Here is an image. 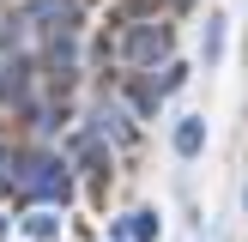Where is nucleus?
<instances>
[{"instance_id": "1", "label": "nucleus", "mask_w": 248, "mask_h": 242, "mask_svg": "<svg viewBox=\"0 0 248 242\" xmlns=\"http://www.w3.org/2000/svg\"><path fill=\"white\" fill-rule=\"evenodd\" d=\"M12 188H18L24 200H36V206H67V200H73L67 164H61V157H48V151L24 157V169H12Z\"/></svg>"}, {"instance_id": "2", "label": "nucleus", "mask_w": 248, "mask_h": 242, "mask_svg": "<svg viewBox=\"0 0 248 242\" xmlns=\"http://www.w3.org/2000/svg\"><path fill=\"white\" fill-rule=\"evenodd\" d=\"M164 55H170V30L164 24H133L127 43H121V60L127 67H157Z\"/></svg>"}, {"instance_id": "3", "label": "nucleus", "mask_w": 248, "mask_h": 242, "mask_svg": "<svg viewBox=\"0 0 248 242\" xmlns=\"http://www.w3.org/2000/svg\"><path fill=\"white\" fill-rule=\"evenodd\" d=\"M24 18H31L43 36H73L79 30V0H31Z\"/></svg>"}, {"instance_id": "4", "label": "nucleus", "mask_w": 248, "mask_h": 242, "mask_svg": "<svg viewBox=\"0 0 248 242\" xmlns=\"http://www.w3.org/2000/svg\"><path fill=\"white\" fill-rule=\"evenodd\" d=\"M91 139H103V145H133V121H127V109L103 103V109L91 115Z\"/></svg>"}, {"instance_id": "5", "label": "nucleus", "mask_w": 248, "mask_h": 242, "mask_svg": "<svg viewBox=\"0 0 248 242\" xmlns=\"http://www.w3.org/2000/svg\"><path fill=\"white\" fill-rule=\"evenodd\" d=\"M31 91V55H6L0 60V103H24Z\"/></svg>"}, {"instance_id": "6", "label": "nucleus", "mask_w": 248, "mask_h": 242, "mask_svg": "<svg viewBox=\"0 0 248 242\" xmlns=\"http://www.w3.org/2000/svg\"><path fill=\"white\" fill-rule=\"evenodd\" d=\"M206 151V115H182L176 121V157H200Z\"/></svg>"}, {"instance_id": "7", "label": "nucleus", "mask_w": 248, "mask_h": 242, "mask_svg": "<svg viewBox=\"0 0 248 242\" xmlns=\"http://www.w3.org/2000/svg\"><path fill=\"white\" fill-rule=\"evenodd\" d=\"M24 236H31V242H55L61 236V212H55V206H36V212L24 218Z\"/></svg>"}, {"instance_id": "8", "label": "nucleus", "mask_w": 248, "mask_h": 242, "mask_svg": "<svg viewBox=\"0 0 248 242\" xmlns=\"http://www.w3.org/2000/svg\"><path fill=\"white\" fill-rule=\"evenodd\" d=\"M121 242H157V212H127L121 218Z\"/></svg>"}, {"instance_id": "9", "label": "nucleus", "mask_w": 248, "mask_h": 242, "mask_svg": "<svg viewBox=\"0 0 248 242\" xmlns=\"http://www.w3.org/2000/svg\"><path fill=\"white\" fill-rule=\"evenodd\" d=\"M188 85V67H176V60H164V79H152V97H170Z\"/></svg>"}, {"instance_id": "10", "label": "nucleus", "mask_w": 248, "mask_h": 242, "mask_svg": "<svg viewBox=\"0 0 248 242\" xmlns=\"http://www.w3.org/2000/svg\"><path fill=\"white\" fill-rule=\"evenodd\" d=\"M224 55V18H206V60Z\"/></svg>"}]
</instances>
